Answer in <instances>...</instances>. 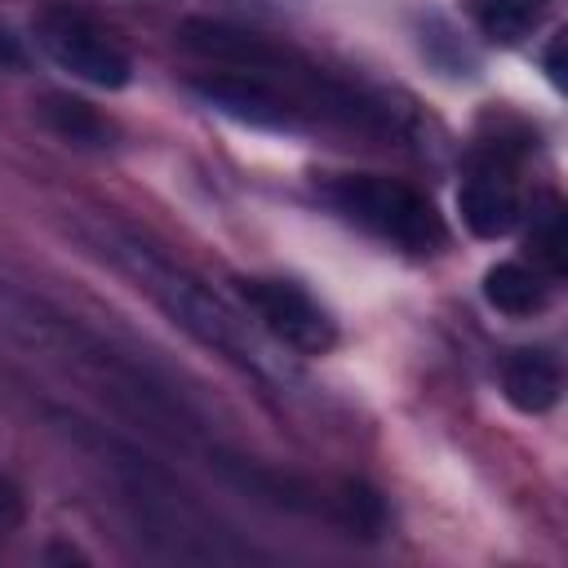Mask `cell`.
Masks as SVG:
<instances>
[{
	"label": "cell",
	"instance_id": "1",
	"mask_svg": "<svg viewBox=\"0 0 568 568\" xmlns=\"http://www.w3.org/2000/svg\"><path fill=\"white\" fill-rule=\"evenodd\" d=\"M102 248H106V257L133 280V288H142L160 311H169L173 324H182L195 342L213 346L217 355L235 359L240 368L271 373V359H266V351L253 342V333H248L213 293H204L191 275H182L173 262H164L160 253H151L146 244H138V240H129V235H102Z\"/></svg>",
	"mask_w": 568,
	"mask_h": 568
},
{
	"label": "cell",
	"instance_id": "2",
	"mask_svg": "<svg viewBox=\"0 0 568 568\" xmlns=\"http://www.w3.org/2000/svg\"><path fill=\"white\" fill-rule=\"evenodd\" d=\"M324 200L368 235L404 248V253H439L448 231L435 204L413 191L408 182L382 178V173H337L324 186Z\"/></svg>",
	"mask_w": 568,
	"mask_h": 568
},
{
	"label": "cell",
	"instance_id": "3",
	"mask_svg": "<svg viewBox=\"0 0 568 568\" xmlns=\"http://www.w3.org/2000/svg\"><path fill=\"white\" fill-rule=\"evenodd\" d=\"M36 44L75 80L98 84V89H124L133 75V62L124 44L80 4L71 0H49L36 13Z\"/></svg>",
	"mask_w": 568,
	"mask_h": 568
},
{
	"label": "cell",
	"instance_id": "4",
	"mask_svg": "<svg viewBox=\"0 0 568 568\" xmlns=\"http://www.w3.org/2000/svg\"><path fill=\"white\" fill-rule=\"evenodd\" d=\"M235 293L262 320V328L275 333L288 351H297V355H328L337 346V324L328 320V311L306 288H297L288 280L244 275V280H235Z\"/></svg>",
	"mask_w": 568,
	"mask_h": 568
},
{
	"label": "cell",
	"instance_id": "5",
	"mask_svg": "<svg viewBox=\"0 0 568 568\" xmlns=\"http://www.w3.org/2000/svg\"><path fill=\"white\" fill-rule=\"evenodd\" d=\"M191 89L209 106H217L244 124H257V129H297L302 124V106L257 75H200V80H191Z\"/></svg>",
	"mask_w": 568,
	"mask_h": 568
},
{
	"label": "cell",
	"instance_id": "6",
	"mask_svg": "<svg viewBox=\"0 0 568 568\" xmlns=\"http://www.w3.org/2000/svg\"><path fill=\"white\" fill-rule=\"evenodd\" d=\"M457 204H462L466 226H470L475 235H484V240H497V235H506V231L519 222V191H515L510 173H506L497 160L479 164V169L466 178Z\"/></svg>",
	"mask_w": 568,
	"mask_h": 568
},
{
	"label": "cell",
	"instance_id": "7",
	"mask_svg": "<svg viewBox=\"0 0 568 568\" xmlns=\"http://www.w3.org/2000/svg\"><path fill=\"white\" fill-rule=\"evenodd\" d=\"M501 386H506V399L519 413H546V408L559 404L564 377H559V364L546 351H515L506 373H501Z\"/></svg>",
	"mask_w": 568,
	"mask_h": 568
},
{
	"label": "cell",
	"instance_id": "8",
	"mask_svg": "<svg viewBox=\"0 0 568 568\" xmlns=\"http://www.w3.org/2000/svg\"><path fill=\"white\" fill-rule=\"evenodd\" d=\"M484 297L501 315L524 320V315H537L546 306V280L537 271H528L524 262H501L484 275Z\"/></svg>",
	"mask_w": 568,
	"mask_h": 568
},
{
	"label": "cell",
	"instance_id": "9",
	"mask_svg": "<svg viewBox=\"0 0 568 568\" xmlns=\"http://www.w3.org/2000/svg\"><path fill=\"white\" fill-rule=\"evenodd\" d=\"M40 120H44L62 142H75V146H111V138H115L111 120H102L89 102L62 98V93H53V98L40 102Z\"/></svg>",
	"mask_w": 568,
	"mask_h": 568
},
{
	"label": "cell",
	"instance_id": "10",
	"mask_svg": "<svg viewBox=\"0 0 568 568\" xmlns=\"http://www.w3.org/2000/svg\"><path fill=\"white\" fill-rule=\"evenodd\" d=\"M546 0H475V13H479V27L493 36V40H519L537 27Z\"/></svg>",
	"mask_w": 568,
	"mask_h": 568
},
{
	"label": "cell",
	"instance_id": "11",
	"mask_svg": "<svg viewBox=\"0 0 568 568\" xmlns=\"http://www.w3.org/2000/svg\"><path fill=\"white\" fill-rule=\"evenodd\" d=\"M532 248L550 271H564V213L555 200L532 217Z\"/></svg>",
	"mask_w": 568,
	"mask_h": 568
},
{
	"label": "cell",
	"instance_id": "12",
	"mask_svg": "<svg viewBox=\"0 0 568 568\" xmlns=\"http://www.w3.org/2000/svg\"><path fill=\"white\" fill-rule=\"evenodd\" d=\"M0 67H13V71H22L27 67V49L18 44V36L0 22Z\"/></svg>",
	"mask_w": 568,
	"mask_h": 568
},
{
	"label": "cell",
	"instance_id": "13",
	"mask_svg": "<svg viewBox=\"0 0 568 568\" xmlns=\"http://www.w3.org/2000/svg\"><path fill=\"white\" fill-rule=\"evenodd\" d=\"M559 49H564V40H555V44H550V53H546V67H550V80H555V84H564V71H559Z\"/></svg>",
	"mask_w": 568,
	"mask_h": 568
}]
</instances>
